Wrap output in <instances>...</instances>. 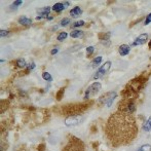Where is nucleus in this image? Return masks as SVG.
Returning a JSON list of instances; mask_svg holds the SVG:
<instances>
[{
  "label": "nucleus",
  "instance_id": "nucleus-1",
  "mask_svg": "<svg viewBox=\"0 0 151 151\" xmlns=\"http://www.w3.org/2000/svg\"><path fill=\"white\" fill-rule=\"evenodd\" d=\"M107 138L113 146H125L136 138L138 127L132 113L118 110L108 119L105 127Z\"/></svg>",
  "mask_w": 151,
  "mask_h": 151
},
{
  "label": "nucleus",
  "instance_id": "nucleus-2",
  "mask_svg": "<svg viewBox=\"0 0 151 151\" xmlns=\"http://www.w3.org/2000/svg\"><path fill=\"white\" fill-rule=\"evenodd\" d=\"M93 104V101L88 102V103H77V104H69L67 106H63L61 108L62 114H70V116L76 115L81 112L86 111L88 107Z\"/></svg>",
  "mask_w": 151,
  "mask_h": 151
},
{
  "label": "nucleus",
  "instance_id": "nucleus-3",
  "mask_svg": "<svg viewBox=\"0 0 151 151\" xmlns=\"http://www.w3.org/2000/svg\"><path fill=\"white\" fill-rule=\"evenodd\" d=\"M63 151H86L83 142L75 136H70Z\"/></svg>",
  "mask_w": 151,
  "mask_h": 151
},
{
  "label": "nucleus",
  "instance_id": "nucleus-4",
  "mask_svg": "<svg viewBox=\"0 0 151 151\" xmlns=\"http://www.w3.org/2000/svg\"><path fill=\"white\" fill-rule=\"evenodd\" d=\"M101 88H102V84L100 83V82L97 81V82H93V83H91V86L86 88V93H84V99L88 100V98L97 95V93L100 91V90H101Z\"/></svg>",
  "mask_w": 151,
  "mask_h": 151
},
{
  "label": "nucleus",
  "instance_id": "nucleus-5",
  "mask_svg": "<svg viewBox=\"0 0 151 151\" xmlns=\"http://www.w3.org/2000/svg\"><path fill=\"white\" fill-rule=\"evenodd\" d=\"M116 93L115 91H109V93H104L103 96H101L99 99V102L102 104H106V105L109 107V106H111V104L113 103L114 99L116 98Z\"/></svg>",
  "mask_w": 151,
  "mask_h": 151
},
{
  "label": "nucleus",
  "instance_id": "nucleus-6",
  "mask_svg": "<svg viewBox=\"0 0 151 151\" xmlns=\"http://www.w3.org/2000/svg\"><path fill=\"white\" fill-rule=\"evenodd\" d=\"M110 67H111V62H110V61L106 62L104 65H102L101 67L98 69V71L96 72L95 76H93V79H99V78L103 77V76L105 75L108 71H109Z\"/></svg>",
  "mask_w": 151,
  "mask_h": 151
},
{
  "label": "nucleus",
  "instance_id": "nucleus-7",
  "mask_svg": "<svg viewBox=\"0 0 151 151\" xmlns=\"http://www.w3.org/2000/svg\"><path fill=\"white\" fill-rule=\"evenodd\" d=\"M82 121V117L79 115H73V116H69L67 119L65 120V123L67 125H76L78 123H80Z\"/></svg>",
  "mask_w": 151,
  "mask_h": 151
},
{
  "label": "nucleus",
  "instance_id": "nucleus-8",
  "mask_svg": "<svg viewBox=\"0 0 151 151\" xmlns=\"http://www.w3.org/2000/svg\"><path fill=\"white\" fill-rule=\"evenodd\" d=\"M147 38H148V34L143 33L141 35H139L137 38L135 39V41L133 42L132 46H139V45H143L144 43H146L147 41Z\"/></svg>",
  "mask_w": 151,
  "mask_h": 151
},
{
  "label": "nucleus",
  "instance_id": "nucleus-9",
  "mask_svg": "<svg viewBox=\"0 0 151 151\" xmlns=\"http://www.w3.org/2000/svg\"><path fill=\"white\" fill-rule=\"evenodd\" d=\"M131 52V46L127 45V44H121L118 48V52H119L120 56H127Z\"/></svg>",
  "mask_w": 151,
  "mask_h": 151
},
{
  "label": "nucleus",
  "instance_id": "nucleus-10",
  "mask_svg": "<svg viewBox=\"0 0 151 151\" xmlns=\"http://www.w3.org/2000/svg\"><path fill=\"white\" fill-rule=\"evenodd\" d=\"M18 22L20 23L21 25H23V26H26V27H29V26H31V25H32V20H31V19L27 18V17H25V16L21 17V18L19 19Z\"/></svg>",
  "mask_w": 151,
  "mask_h": 151
},
{
  "label": "nucleus",
  "instance_id": "nucleus-11",
  "mask_svg": "<svg viewBox=\"0 0 151 151\" xmlns=\"http://www.w3.org/2000/svg\"><path fill=\"white\" fill-rule=\"evenodd\" d=\"M81 14H82V9L79 6H75V7H73V9L70 10V16L72 18H78Z\"/></svg>",
  "mask_w": 151,
  "mask_h": 151
},
{
  "label": "nucleus",
  "instance_id": "nucleus-12",
  "mask_svg": "<svg viewBox=\"0 0 151 151\" xmlns=\"http://www.w3.org/2000/svg\"><path fill=\"white\" fill-rule=\"evenodd\" d=\"M66 7H67V6L64 4V2H63V3L58 2V3H56L54 6H52V10H54L55 12H63Z\"/></svg>",
  "mask_w": 151,
  "mask_h": 151
},
{
  "label": "nucleus",
  "instance_id": "nucleus-13",
  "mask_svg": "<svg viewBox=\"0 0 151 151\" xmlns=\"http://www.w3.org/2000/svg\"><path fill=\"white\" fill-rule=\"evenodd\" d=\"M70 36L72 38H81L83 36V32L81 30H73L70 33Z\"/></svg>",
  "mask_w": 151,
  "mask_h": 151
},
{
  "label": "nucleus",
  "instance_id": "nucleus-14",
  "mask_svg": "<svg viewBox=\"0 0 151 151\" xmlns=\"http://www.w3.org/2000/svg\"><path fill=\"white\" fill-rule=\"evenodd\" d=\"M16 66L17 68H25L27 66V63L24 59H18L16 61Z\"/></svg>",
  "mask_w": 151,
  "mask_h": 151
},
{
  "label": "nucleus",
  "instance_id": "nucleus-15",
  "mask_svg": "<svg viewBox=\"0 0 151 151\" xmlns=\"http://www.w3.org/2000/svg\"><path fill=\"white\" fill-rule=\"evenodd\" d=\"M110 36H111V33L110 32H104V33H99L98 34V37L100 38V39H102V40H108L110 38Z\"/></svg>",
  "mask_w": 151,
  "mask_h": 151
},
{
  "label": "nucleus",
  "instance_id": "nucleus-16",
  "mask_svg": "<svg viewBox=\"0 0 151 151\" xmlns=\"http://www.w3.org/2000/svg\"><path fill=\"white\" fill-rule=\"evenodd\" d=\"M50 6H45V7H42V8H39V9H37V12L40 14H50Z\"/></svg>",
  "mask_w": 151,
  "mask_h": 151
},
{
  "label": "nucleus",
  "instance_id": "nucleus-17",
  "mask_svg": "<svg viewBox=\"0 0 151 151\" xmlns=\"http://www.w3.org/2000/svg\"><path fill=\"white\" fill-rule=\"evenodd\" d=\"M143 129H144V131H146V132H150L151 131V116L148 118V120L144 123Z\"/></svg>",
  "mask_w": 151,
  "mask_h": 151
},
{
  "label": "nucleus",
  "instance_id": "nucleus-18",
  "mask_svg": "<svg viewBox=\"0 0 151 151\" xmlns=\"http://www.w3.org/2000/svg\"><path fill=\"white\" fill-rule=\"evenodd\" d=\"M102 62V57H96L93 61H91V67H97L98 65H100V63Z\"/></svg>",
  "mask_w": 151,
  "mask_h": 151
},
{
  "label": "nucleus",
  "instance_id": "nucleus-19",
  "mask_svg": "<svg viewBox=\"0 0 151 151\" xmlns=\"http://www.w3.org/2000/svg\"><path fill=\"white\" fill-rule=\"evenodd\" d=\"M42 78H43L44 80H46V81H52V75H50L48 72H43V73H42Z\"/></svg>",
  "mask_w": 151,
  "mask_h": 151
},
{
  "label": "nucleus",
  "instance_id": "nucleus-20",
  "mask_svg": "<svg viewBox=\"0 0 151 151\" xmlns=\"http://www.w3.org/2000/svg\"><path fill=\"white\" fill-rule=\"evenodd\" d=\"M64 91H65V88H62L60 91L57 93V95H56V98H57V100L58 101H61L62 100V98H63V95H64Z\"/></svg>",
  "mask_w": 151,
  "mask_h": 151
},
{
  "label": "nucleus",
  "instance_id": "nucleus-21",
  "mask_svg": "<svg viewBox=\"0 0 151 151\" xmlns=\"http://www.w3.org/2000/svg\"><path fill=\"white\" fill-rule=\"evenodd\" d=\"M70 22H71V21H70L69 18H64L63 20L61 21L60 25H61L62 27H65V26H68V25L70 24Z\"/></svg>",
  "mask_w": 151,
  "mask_h": 151
},
{
  "label": "nucleus",
  "instance_id": "nucleus-22",
  "mask_svg": "<svg viewBox=\"0 0 151 151\" xmlns=\"http://www.w3.org/2000/svg\"><path fill=\"white\" fill-rule=\"evenodd\" d=\"M21 4H23V1H22V0H19V1H14V3L12 4L10 8H12V9H17V8H18L19 6L21 5Z\"/></svg>",
  "mask_w": 151,
  "mask_h": 151
},
{
  "label": "nucleus",
  "instance_id": "nucleus-23",
  "mask_svg": "<svg viewBox=\"0 0 151 151\" xmlns=\"http://www.w3.org/2000/svg\"><path fill=\"white\" fill-rule=\"evenodd\" d=\"M67 36H68V34L66 33V32H61L58 35V40L59 41H63V40H65L66 38H67Z\"/></svg>",
  "mask_w": 151,
  "mask_h": 151
},
{
  "label": "nucleus",
  "instance_id": "nucleus-24",
  "mask_svg": "<svg viewBox=\"0 0 151 151\" xmlns=\"http://www.w3.org/2000/svg\"><path fill=\"white\" fill-rule=\"evenodd\" d=\"M138 151H151V146L148 145V144H144L143 146H141V147L139 148Z\"/></svg>",
  "mask_w": 151,
  "mask_h": 151
},
{
  "label": "nucleus",
  "instance_id": "nucleus-25",
  "mask_svg": "<svg viewBox=\"0 0 151 151\" xmlns=\"http://www.w3.org/2000/svg\"><path fill=\"white\" fill-rule=\"evenodd\" d=\"M84 24H86V23H84V21H77V22L73 23V28H77V27H81V26H83Z\"/></svg>",
  "mask_w": 151,
  "mask_h": 151
},
{
  "label": "nucleus",
  "instance_id": "nucleus-26",
  "mask_svg": "<svg viewBox=\"0 0 151 151\" xmlns=\"http://www.w3.org/2000/svg\"><path fill=\"white\" fill-rule=\"evenodd\" d=\"M93 50H95V47H93V46H88V47H86L88 57H90V56H91V55L93 54Z\"/></svg>",
  "mask_w": 151,
  "mask_h": 151
},
{
  "label": "nucleus",
  "instance_id": "nucleus-27",
  "mask_svg": "<svg viewBox=\"0 0 151 151\" xmlns=\"http://www.w3.org/2000/svg\"><path fill=\"white\" fill-rule=\"evenodd\" d=\"M8 33H9V31H7V30H4V29H1L0 30V37H5V36H7L8 35Z\"/></svg>",
  "mask_w": 151,
  "mask_h": 151
},
{
  "label": "nucleus",
  "instance_id": "nucleus-28",
  "mask_svg": "<svg viewBox=\"0 0 151 151\" xmlns=\"http://www.w3.org/2000/svg\"><path fill=\"white\" fill-rule=\"evenodd\" d=\"M151 23V12L149 14H148L147 17H146V19H145V23H144V25L145 26H147V25H149Z\"/></svg>",
  "mask_w": 151,
  "mask_h": 151
},
{
  "label": "nucleus",
  "instance_id": "nucleus-29",
  "mask_svg": "<svg viewBox=\"0 0 151 151\" xmlns=\"http://www.w3.org/2000/svg\"><path fill=\"white\" fill-rule=\"evenodd\" d=\"M34 68H35V64H34L33 62H32V63H30L28 65V67H27V71H31V70L34 69Z\"/></svg>",
  "mask_w": 151,
  "mask_h": 151
},
{
  "label": "nucleus",
  "instance_id": "nucleus-30",
  "mask_svg": "<svg viewBox=\"0 0 151 151\" xmlns=\"http://www.w3.org/2000/svg\"><path fill=\"white\" fill-rule=\"evenodd\" d=\"M58 52H59V48H54V50H52V52H50V54H52V55H56V54H58Z\"/></svg>",
  "mask_w": 151,
  "mask_h": 151
},
{
  "label": "nucleus",
  "instance_id": "nucleus-31",
  "mask_svg": "<svg viewBox=\"0 0 151 151\" xmlns=\"http://www.w3.org/2000/svg\"><path fill=\"white\" fill-rule=\"evenodd\" d=\"M148 46H149V48H150V50H151V40H150V41H149V43H148Z\"/></svg>",
  "mask_w": 151,
  "mask_h": 151
}]
</instances>
